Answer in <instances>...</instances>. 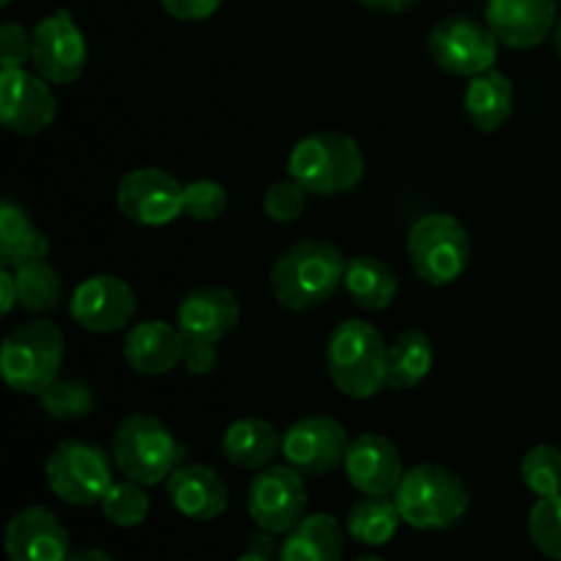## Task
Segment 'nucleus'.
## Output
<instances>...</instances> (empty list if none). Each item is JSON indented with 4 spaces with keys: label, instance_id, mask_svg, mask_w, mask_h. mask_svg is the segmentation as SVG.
Returning a JSON list of instances; mask_svg holds the SVG:
<instances>
[{
    "label": "nucleus",
    "instance_id": "obj_14",
    "mask_svg": "<svg viewBox=\"0 0 561 561\" xmlns=\"http://www.w3.org/2000/svg\"><path fill=\"white\" fill-rule=\"evenodd\" d=\"M351 438L332 416H305L283 433V458L301 477H323L345 463Z\"/></svg>",
    "mask_w": 561,
    "mask_h": 561
},
{
    "label": "nucleus",
    "instance_id": "obj_5",
    "mask_svg": "<svg viewBox=\"0 0 561 561\" xmlns=\"http://www.w3.org/2000/svg\"><path fill=\"white\" fill-rule=\"evenodd\" d=\"M394 504L403 524L422 531H438L463 518L471 496L466 482L447 466L420 463L403 474L394 491Z\"/></svg>",
    "mask_w": 561,
    "mask_h": 561
},
{
    "label": "nucleus",
    "instance_id": "obj_39",
    "mask_svg": "<svg viewBox=\"0 0 561 561\" xmlns=\"http://www.w3.org/2000/svg\"><path fill=\"white\" fill-rule=\"evenodd\" d=\"M0 294H3V299H0V312H3V316H11V310L20 307L14 272H11V268H0Z\"/></svg>",
    "mask_w": 561,
    "mask_h": 561
},
{
    "label": "nucleus",
    "instance_id": "obj_23",
    "mask_svg": "<svg viewBox=\"0 0 561 561\" xmlns=\"http://www.w3.org/2000/svg\"><path fill=\"white\" fill-rule=\"evenodd\" d=\"M345 529L334 515H305L285 535L277 561H343Z\"/></svg>",
    "mask_w": 561,
    "mask_h": 561
},
{
    "label": "nucleus",
    "instance_id": "obj_35",
    "mask_svg": "<svg viewBox=\"0 0 561 561\" xmlns=\"http://www.w3.org/2000/svg\"><path fill=\"white\" fill-rule=\"evenodd\" d=\"M307 195L310 192L299 184L296 179H283L274 181L266 192H263V214H266L272 222L288 225L305 214L307 208Z\"/></svg>",
    "mask_w": 561,
    "mask_h": 561
},
{
    "label": "nucleus",
    "instance_id": "obj_15",
    "mask_svg": "<svg viewBox=\"0 0 561 561\" xmlns=\"http://www.w3.org/2000/svg\"><path fill=\"white\" fill-rule=\"evenodd\" d=\"M53 82L36 69L0 71V124L22 137L42 135L55 121Z\"/></svg>",
    "mask_w": 561,
    "mask_h": 561
},
{
    "label": "nucleus",
    "instance_id": "obj_18",
    "mask_svg": "<svg viewBox=\"0 0 561 561\" xmlns=\"http://www.w3.org/2000/svg\"><path fill=\"white\" fill-rule=\"evenodd\" d=\"M557 0H488L485 25L499 44L513 49H531L557 27Z\"/></svg>",
    "mask_w": 561,
    "mask_h": 561
},
{
    "label": "nucleus",
    "instance_id": "obj_21",
    "mask_svg": "<svg viewBox=\"0 0 561 561\" xmlns=\"http://www.w3.org/2000/svg\"><path fill=\"white\" fill-rule=\"evenodd\" d=\"M186 340L168 321H142L126 332L124 359L140 376H164L184 359Z\"/></svg>",
    "mask_w": 561,
    "mask_h": 561
},
{
    "label": "nucleus",
    "instance_id": "obj_22",
    "mask_svg": "<svg viewBox=\"0 0 561 561\" xmlns=\"http://www.w3.org/2000/svg\"><path fill=\"white\" fill-rule=\"evenodd\" d=\"M222 449L225 460L239 469L261 471L272 466L277 455H283V433L266 420L257 416H247V420H236L222 433Z\"/></svg>",
    "mask_w": 561,
    "mask_h": 561
},
{
    "label": "nucleus",
    "instance_id": "obj_41",
    "mask_svg": "<svg viewBox=\"0 0 561 561\" xmlns=\"http://www.w3.org/2000/svg\"><path fill=\"white\" fill-rule=\"evenodd\" d=\"M66 561H113V559H110L104 551H99V548H88V551L69 553V559Z\"/></svg>",
    "mask_w": 561,
    "mask_h": 561
},
{
    "label": "nucleus",
    "instance_id": "obj_10",
    "mask_svg": "<svg viewBox=\"0 0 561 561\" xmlns=\"http://www.w3.org/2000/svg\"><path fill=\"white\" fill-rule=\"evenodd\" d=\"M247 510L261 531L268 535H288L307 510L305 477L285 466H266L257 471L247 493Z\"/></svg>",
    "mask_w": 561,
    "mask_h": 561
},
{
    "label": "nucleus",
    "instance_id": "obj_27",
    "mask_svg": "<svg viewBox=\"0 0 561 561\" xmlns=\"http://www.w3.org/2000/svg\"><path fill=\"white\" fill-rule=\"evenodd\" d=\"M400 524V510L394 499L389 496H365L362 502L351 504L348 518H345V531L351 540L367 548H381L398 535Z\"/></svg>",
    "mask_w": 561,
    "mask_h": 561
},
{
    "label": "nucleus",
    "instance_id": "obj_40",
    "mask_svg": "<svg viewBox=\"0 0 561 561\" xmlns=\"http://www.w3.org/2000/svg\"><path fill=\"white\" fill-rule=\"evenodd\" d=\"M359 3L373 11H383V14H403V11H409L416 0H359Z\"/></svg>",
    "mask_w": 561,
    "mask_h": 561
},
{
    "label": "nucleus",
    "instance_id": "obj_8",
    "mask_svg": "<svg viewBox=\"0 0 561 561\" xmlns=\"http://www.w3.org/2000/svg\"><path fill=\"white\" fill-rule=\"evenodd\" d=\"M47 485L60 502L71 507H93L102 504L107 491L113 488V463L102 447L91 442H60L44 463Z\"/></svg>",
    "mask_w": 561,
    "mask_h": 561
},
{
    "label": "nucleus",
    "instance_id": "obj_36",
    "mask_svg": "<svg viewBox=\"0 0 561 561\" xmlns=\"http://www.w3.org/2000/svg\"><path fill=\"white\" fill-rule=\"evenodd\" d=\"M27 60H33V33L20 22H5L0 27V71L25 69Z\"/></svg>",
    "mask_w": 561,
    "mask_h": 561
},
{
    "label": "nucleus",
    "instance_id": "obj_3",
    "mask_svg": "<svg viewBox=\"0 0 561 561\" xmlns=\"http://www.w3.org/2000/svg\"><path fill=\"white\" fill-rule=\"evenodd\" d=\"M288 175L310 195L337 197L359 186L365 175V153L359 142L343 131H312L290 151Z\"/></svg>",
    "mask_w": 561,
    "mask_h": 561
},
{
    "label": "nucleus",
    "instance_id": "obj_34",
    "mask_svg": "<svg viewBox=\"0 0 561 561\" xmlns=\"http://www.w3.org/2000/svg\"><path fill=\"white\" fill-rule=\"evenodd\" d=\"M228 211V190L214 179H195L184 184V217L195 222H214Z\"/></svg>",
    "mask_w": 561,
    "mask_h": 561
},
{
    "label": "nucleus",
    "instance_id": "obj_38",
    "mask_svg": "<svg viewBox=\"0 0 561 561\" xmlns=\"http://www.w3.org/2000/svg\"><path fill=\"white\" fill-rule=\"evenodd\" d=\"M170 16L184 22L208 20L222 5V0H159Z\"/></svg>",
    "mask_w": 561,
    "mask_h": 561
},
{
    "label": "nucleus",
    "instance_id": "obj_17",
    "mask_svg": "<svg viewBox=\"0 0 561 561\" xmlns=\"http://www.w3.org/2000/svg\"><path fill=\"white\" fill-rule=\"evenodd\" d=\"M241 318V305L233 290L217 288H195L181 299L175 310V327L184 334L186 343H214L228 337Z\"/></svg>",
    "mask_w": 561,
    "mask_h": 561
},
{
    "label": "nucleus",
    "instance_id": "obj_24",
    "mask_svg": "<svg viewBox=\"0 0 561 561\" xmlns=\"http://www.w3.org/2000/svg\"><path fill=\"white\" fill-rule=\"evenodd\" d=\"M463 107L474 129L499 131L515 107V88L504 71L488 69L471 77L463 93Z\"/></svg>",
    "mask_w": 561,
    "mask_h": 561
},
{
    "label": "nucleus",
    "instance_id": "obj_43",
    "mask_svg": "<svg viewBox=\"0 0 561 561\" xmlns=\"http://www.w3.org/2000/svg\"><path fill=\"white\" fill-rule=\"evenodd\" d=\"M553 47H557V55L561 58V14L557 20V27H553Z\"/></svg>",
    "mask_w": 561,
    "mask_h": 561
},
{
    "label": "nucleus",
    "instance_id": "obj_25",
    "mask_svg": "<svg viewBox=\"0 0 561 561\" xmlns=\"http://www.w3.org/2000/svg\"><path fill=\"white\" fill-rule=\"evenodd\" d=\"M49 255V239L31 222L27 211L5 197L0 203V266L16 268L22 263Z\"/></svg>",
    "mask_w": 561,
    "mask_h": 561
},
{
    "label": "nucleus",
    "instance_id": "obj_28",
    "mask_svg": "<svg viewBox=\"0 0 561 561\" xmlns=\"http://www.w3.org/2000/svg\"><path fill=\"white\" fill-rule=\"evenodd\" d=\"M433 362H436V351H433L431 337L425 332L409 329V332L398 334V340L389 345L387 387L398 389V392L414 389L433 370Z\"/></svg>",
    "mask_w": 561,
    "mask_h": 561
},
{
    "label": "nucleus",
    "instance_id": "obj_32",
    "mask_svg": "<svg viewBox=\"0 0 561 561\" xmlns=\"http://www.w3.org/2000/svg\"><path fill=\"white\" fill-rule=\"evenodd\" d=\"M520 480L537 499L561 493V449L551 444H537L520 460Z\"/></svg>",
    "mask_w": 561,
    "mask_h": 561
},
{
    "label": "nucleus",
    "instance_id": "obj_16",
    "mask_svg": "<svg viewBox=\"0 0 561 561\" xmlns=\"http://www.w3.org/2000/svg\"><path fill=\"white\" fill-rule=\"evenodd\" d=\"M345 477L362 496H394L403 480V458L392 438L381 433H362L345 453Z\"/></svg>",
    "mask_w": 561,
    "mask_h": 561
},
{
    "label": "nucleus",
    "instance_id": "obj_19",
    "mask_svg": "<svg viewBox=\"0 0 561 561\" xmlns=\"http://www.w3.org/2000/svg\"><path fill=\"white\" fill-rule=\"evenodd\" d=\"M9 561H66L69 559V531L47 507L20 510L5 529Z\"/></svg>",
    "mask_w": 561,
    "mask_h": 561
},
{
    "label": "nucleus",
    "instance_id": "obj_42",
    "mask_svg": "<svg viewBox=\"0 0 561 561\" xmlns=\"http://www.w3.org/2000/svg\"><path fill=\"white\" fill-rule=\"evenodd\" d=\"M236 561H272V557H266V553H257V551H247L244 557H239Z\"/></svg>",
    "mask_w": 561,
    "mask_h": 561
},
{
    "label": "nucleus",
    "instance_id": "obj_7",
    "mask_svg": "<svg viewBox=\"0 0 561 561\" xmlns=\"http://www.w3.org/2000/svg\"><path fill=\"white\" fill-rule=\"evenodd\" d=\"M405 252H409L411 268L422 283L444 288L463 277L466 266H469V230L453 214H425L411 225Z\"/></svg>",
    "mask_w": 561,
    "mask_h": 561
},
{
    "label": "nucleus",
    "instance_id": "obj_30",
    "mask_svg": "<svg viewBox=\"0 0 561 561\" xmlns=\"http://www.w3.org/2000/svg\"><path fill=\"white\" fill-rule=\"evenodd\" d=\"M44 414L58 422H77L91 416L93 411V389L91 383L80 378H55L42 394H38Z\"/></svg>",
    "mask_w": 561,
    "mask_h": 561
},
{
    "label": "nucleus",
    "instance_id": "obj_2",
    "mask_svg": "<svg viewBox=\"0 0 561 561\" xmlns=\"http://www.w3.org/2000/svg\"><path fill=\"white\" fill-rule=\"evenodd\" d=\"M327 373L351 400H370L389 381V345L373 323L343 321L327 340Z\"/></svg>",
    "mask_w": 561,
    "mask_h": 561
},
{
    "label": "nucleus",
    "instance_id": "obj_45",
    "mask_svg": "<svg viewBox=\"0 0 561 561\" xmlns=\"http://www.w3.org/2000/svg\"><path fill=\"white\" fill-rule=\"evenodd\" d=\"M11 3V0H0V5H3V9H5V5H9Z\"/></svg>",
    "mask_w": 561,
    "mask_h": 561
},
{
    "label": "nucleus",
    "instance_id": "obj_20",
    "mask_svg": "<svg viewBox=\"0 0 561 561\" xmlns=\"http://www.w3.org/2000/svg\"><path fill=\"white\" fill-rule=\"evenodd\" d=\"M168 499L190 520H214L228 510L230 493L222 477L203 463H181L164 482Z\"/></svg>",
    "mask_w": 561,
    "mask_h": 561
},
{
    "label": "nucleus",
    "instance_id": "obj_29",
    "mask_svg": "<svg viewBox=\"0 0 561 561\" xmlns=\"http://www.w3.org/2000/svg\"><path fill=\"white\" fill-rule=\"evenodd\" d=\"M16 283V296H20V307L25 312H53L58 310L64 301V279H60L58 268L49 266L47 257L42 261L22 263V266L11 268Z\"/></svg>",
    "mask_w": 561,
    "mask_h": 561
},
{
    "label": "nucleus",
    "instance_id": "obj_26",
    "mask_svg": "<svg viewBox=\"0 0 561 561\" xmlns=\"http://www.w3.org/2000/svg\"><path fill=\"white\" fill-rule=\"evenodd\" d=\"M343 288L356 307L367 312H381L392 305L400 285L392 266L383 263L381 257L356 255L351 257L348 268H345Z\"/></svg>",
    "mask_w": 561,
    "mask_h": 561
},
{
    "label": "nucleus",
    "instance_id": "obj_37",
    "mask_svg": "<svg viewBox=\"0 0 561 561\" xmlns=\"http://www.w3.org/2000/svg\"><path fill=\"white\" fill-rule=\"evenodd\" d=\"M217 362L219 351L214 343H186L181 365H184V370L190 373V376H208V373H214Z\"/></svg>",
    "mask_w": 561,
    "mask_h": 561
},
{
    "label": "nucleus",
    "instance_id": "obj_33",
    "mask_svg": "<svg viewBox=\"0 0 561 561\" xmlns=\"http://www.w3.org/2000/svg\"><path fill=\"white\" fill-rule=\"evenodd\" d=\"M529 537L542 557L561 561V493L537 499L529 513Z\"/></svg>",
    "mask_w": 561,
    "mask_h": 561
},
{
    "label": "nucleus",
    "instance_id": "obj_13",
    "mask_svg": "<svg viewBox=\"0 0 561 561\" xmlns=\"http://www.w3.org/2000/svg\"><path fill=\"white\" fill-rule=\"evenodd\" d=\"M137 312V296L126 279L115 274H93L69 296V316L77 327L93 334L121 332Z\"/></svg>",
    "mask_w": 561,
    "mask_h": 561
},
{
    "label": "nucleus",
    "instance_id": "obj_6",
    "mask_svg": "<svg viewBox=\"0 0 561 561\" xmlns=\"http://www.w3.org/2000/svg\"><path fill=\"white\" fill-rule=\"evenodd\" d=\"M64 356L66 340L58 323L36 318L11 329L3 340L0 373L14 392L38 398L55 378H60Z\"/></svg>",
    "mask_w": 561,
    "mask_h": 561
},
{
    "label": "nucleus",
    "instance_id": "obj_31",
    "mask_svg": "<svg viewBox=\"0 0 561 561\" xmlns=\"http://www.w3.org/2000/svg\"><path fill=\"white\" fill-rule=\"evenodd\" d=\"M99 507H102V515L110 524L121 526V529H131V526H140L148 518L151 499H148L146 485L124 477V480L113 482V488H110Z\"/></svg>",
    "mask_w": 561,
    "mask_h": 561
},
{
    "label": "nucleus",
    "instance_id": "obj_12",
    "mask_svg": "<svg viewBox=\"0 0 561 561\" xmlns=\"http://www.w3.org/2000/svg\"><path fill=\"white\" fill-rule=\"evenodd\" d=\"M121 214L146 228H162L184 217V184L162 168H137L115 192Z\"/></svg>",
    "mask_w": 561,
    "mask_h": 561
},
{
    "label": "nucleus",
    "instance_id": "obj_9",
    "mask_svg": "<svg viewBox=\"0 0 561 561\" xmlns=\"http://www.w3.org/2000/svg\"><path fill=\"white\" fill-rule=\"evenodd\" d=\"M433 60L438 69L455 77H477L488 69H496L499 38L485 22L471 16H449L438 22L427 38Z\"/></svg>",
    "mask_w": 561,
    "mask_h": 561
},
{
    "label": "nucleus",
    "instance_id": "obj_44",
    "mask_svg": "<svg viewBox=\"0 0 561 561\" xmlns=\"http://www.w3.org/2000/svg\"><path fill=\"white\" fill-rule=\"evenodd\" d=\"M356 561H387V559H381V557H359Z\"/></svg>",
    "mask_w": 561,
    "mask_h": 561
},
{
    "label": "nucleus",
    "instance_id": "obj_4",
    "mask_svg": "<svg viewBox=\"0 0 561 561\" xmlns=\"http://www.w3.org/2000/svg\"><path fill=\"white\" fill-rule=\"evenodd\" d=\"M190 449L159 416L129 414L121 420L113 436V463L126 480L151 488L186 463Z\"/></svg>",
    "mask_w": 561,
    "mask_h": 561
},
{
    "label": "nucleus",
    "instance_id": "obj_1",
    "mask_svg": "<svg viewBox=\"0 0 561 561\" xmlns=\"http://www.w3.org/2000/svg\"><path fill=\"white\" fill-rule=\"evenodd\" d=\"M348 257L323 239H301L277 257L272 268V294L285 310L305 312L321 307L343 288Z\"/></svg>",
    "mask_w": 561,
    "mask_h": 561
},
{
    "label": "nucleus",
    "instance_id": "obj_11",
    "mask_svg": "<svg viewBox=\"0 0 561 561\" xmlns=\"http://www.w3.org/2000/svg\"><path fill=\"white\" fill-rule=\"evenodd\" d=\"M33 69L53 85H71L88 66V42L71 11L58 9L33 27Z\"/></svg>",
    "mask_w": 561,
    "mask_h": 561
}]
</instances>
